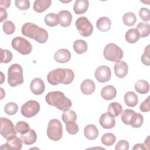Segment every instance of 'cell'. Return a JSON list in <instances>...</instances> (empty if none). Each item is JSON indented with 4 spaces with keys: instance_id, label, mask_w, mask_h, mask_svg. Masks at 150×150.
Wrapping results in <instances>:
<instances>
[{
    "instance_id": "obj_44",
    "label": "cell",
    "mask_w": 150,
    "mask_h": 150,
    "mask_svg": "<svg viewBox=\"0 0 150 150\" xmlns=\"http://www.w3.org/2000/svg\"><path fill=\"white\" fill-rule=\"evenodd\" d=\"M129 143L125 140L119 141L115 145L116 150H128L129 149Z\"/></svg>"
},
{
    "instance_id": "obj_50",
    "label": "cell",
    "mask_w": 150,
    "mask_h": 150,
    "mask_svg": "<svg viewBox=\"0 0 150 150\" xmlns=\"http://www.w3.org/2000/svg\"><path fill=\"white\" fill-rule=\"evenodd\" d=\"M146 149H149V136H148L146 139L145 140L144 143L143 144Z\"/></svg>"
},
{
    "instance_id": "obj_26",
    "label": "cell",
    "mask_w": 150,
    "mask_h": 150,
    "mask_svg": "<svg viewBox=\"0 0 150 150\" xmlns=\"http://www.w3.org/2000/svg\"><path fill=\"white\" fill-rule=\"evenodd\" d=\"M124 99L126 105L130 107L136 106L138 103V97L137 95L132 91L127 92L124 95Z\"/></svg>"
},
{
    "instance_id": "obj_2",
    "label": "cell",
    "mask_w": 150,
    "mask_h": 150,
    "mask_svg": "<svg viewBox=\"0 0 150 150\" xmlns=\"http://www.w3.org/2000/svg\"><path fill=\"white\" fill-rule=\"evenodd\" d=\"M21 32L25 36L33 39L39 43H45L48 39L47 32L33 23H24L22 27Z\"/></svg>"
},
{
    "instance_id": "obj_8",
    "label": "cell",
    "mask_w": 150,
    "mask_h": 150,
    "mask_svg": "<svg viewBox=\"0 0 150 150\" xmlns=\"http://www.w3.org/2000/svg\"><path fill=\"white\" fill-rule=\"evenodd\" d=\"M16 130L11 120L6 118H1V134L6 139L16 137Z\"/></svg>"
},
{
    "instance_id": "obj_20",
    "label": "cell",
    "mask_w": 150,
    "mask_h": 150,
    "mask_svg": "<svg viewBox=\"0 0 150 150\" xmlns=\"http://www.w3.org/2000/svg\"><path fill=\"white\" fill-rule=\"evenodd\" d=\"M89 2L87 0H76L73 6V11L77 15L85 13L88 8Z\"/></svg>"
},
{
    "instance_id": "obj_38",
    "label": "cell",
    "mask_w": 150,
    "mask_h": 150,
    "mask_svg": "<svg viewBox=\"0 0 150 150\" xmlns=\"http://www.w3.org/2000/svg\"><path fill=\"white\" fill-rule=\"evenodd\" d=\"M2 29L6 35H12L15 30V26L12 21H6L3 23Z\"/></svg>"
},
{
    "instance_id": "obj_47",
    "label": "cell",
    "mask_w": 150,
    "mask_h": 150,
    "mask_svg": "<svg viewBox=\"0 0 150 150\" xmlns=\"http://www.w3.org/2000/svg\"><path fill=\"white\" fill-rule=\"evenodd\" d=\"M0 17H1V19H0L1 22H2L4 21L8 17V14L5 8L0 7Z\"/></svg>"
},
{
    "instance_id": "obj_11",
    "label": "cell",
    "mask_w": 150,
    "mask_h": 150,
    "mask_svg": "<svg viewBox=\"0 0 150 150\" xmlns=\"http://www.w3.org/2000/svg\"><path fill=\"white\" fill-rule=\"evenodd\" d=\"M94 75L96 80L98 82L105 83L109 81L111 79V70L107 66H100L96 70Z\"/></svg>"
},
{
    "instance_id": "obj_28",
    "label": "cell",
    "mask_w": 150,
    "mask_h": 150,
    "mask_svg": "<svg viewBox=\"0 0 150 150\" xmlns=\"http://www.w3.org/2000/svg\"><path fill=\"white\" fill-rule=\"evenodd\" d=\"M107 112L114 117H118L122 111V105L117 102L110 103L107 108Z\"/></svg>"
},
{
    "instance_id": "obj_34",
    "label": "cell",
    "mask_w": 150,
    "mask_h": 150,
    "mask_svg": "<svg viewBox=\"0 0 150 150\" xmlns=\"http://www.w3.org/2000/svg\"><path fill=\"white\" fill-rule=\"evenodd\" d=\"M115 140H116L115 136L114 135V134L111 132L105 133L103 134L101 138L102 144L108 146L112 145L115 142Z\"/></svg>"
},
{
    "instance_id": "obj_42",
    "label": "cell",
    "mask_w": 150,
    "mask_h": 150,
    "mask_svg": "<svg viewBox=\"0 0 150 150\" xmlns=\"http://www.w3.org/2000/svg\"><path fill=\"white\" fill-rule=\"evenodd\" d=\"M15 6L20 10H27L30 7V2L28 0H16L15 1Z\"/></svg>"
},
{
    "instance_id": "obj_17",
    "label": "cell",
    "mask_w": 150,
    "mask_h": 150,
    "mask_svg": "<svg viewBox=\"0 0 150 150\" xmlns=\"http://www.w3.org/2000/svg\"><path fill=\"white\" fill-rule=\"evenodd\" d=\"M137 116V112L131 109H126L122 111L121 119L124 124L131 125Z\"/></svg>"
},
{
    "instance_id": "obj_36",
    "label": "cell",
    "mask_w": 150,
    "mask_h": 150,
    "mask_svg": "<svg viewBox=\"0 0 150 150\" xmlns=\"http://www.w3.org/2000/svg\"><path fill=\"white\" fill-rule=\"evenodd\" d=\"M16 131L21 134H24L30 130L29 125L25 121H20L18 122L15 125Z\"/></svg>"
},
{
    "instance_id": "obj_33",
    "label": "cell",
    "mask_w": 150,
    "mask_h": 150,
    "mask_svg": "<svg viewBox=\"0 0 150 150\" xmlns=\"http://www.w3.org/2000/svg\"><path fill=\"white\" fill-rule=\"evenodd\" d=\"M122 21L124 25L128 26H134L137 21V18L133 12H127L122 17Z\"/></svg>"
},
{
    "instance_id": "obj_39",
    "label": "cell",
    "mask_w": 150,
    "mask_h": 150,
    "mask_svg": "<svg viewBox=\"0 0 150 150\" xmlns=\"http://www.w3.org/2000/svg\"><path fill=\"white\" fill-rule=\"evenodd\" d=\"M1 63H8L12 59V53L8 50L1 49Z\"/></svg>"
},
{
    "instance_id": "obj_6",
    "label": "cell",
    "mask_w": 150,
    "mask_h": 150,
    "mask_svg": "<svg viewBox=\"0 0 150 150\" xmlns=\"http://www.w3.org/2000/svg\"><path fill=\"white\" fill-rule=\"evenodd\" d=\"M47 135L52 141H57L62 137V125L57 119H52L49 121L47 129Z\"/></svg>"
},
{
    "instance_id": "obj_10",
    "label": "cell",
    "mask_w": 150,
    "mask_h": 150,
    "mask_svg": "<svg viewBox=\"0 0 150 150\" xmlns=\"http://www.w3.org/2000/svg\"><path fill=\"white\" fill-rule=\"evenodd\" d=\"M76 26L80 34L84 37L90 36L93 31V26L87 18L81 16L76 21Z\"/></svg>"
},
{
    "instance_id": "obj_31",
    "label": "cell",
    "mask_w": 150,
    "mask_h": 150,
    "mask_svg": "<svg viewBox=\"0 0 150 150\" xmlns=\"http://www.w3.org/2000/svg\"><path fill=\"white\" fill-rule=\"evenodd\" d=\"M73 49L77 54H83L85 53L87 50V43L82 40L78 39L74 42L73 43Z\"/></svg>"
},
{
    "instance_id": "obj_13",
    "label": "cell",
    "mask_w": 150,
    "mask_h": 150,
    "mask_svg": "<svg viewBox=\"0 0 150 150\" xmlns=\"http://www.w3.org/2000/svg\"><path fill=\"white\" fill-rule=\"evenodd\" d=\"M22 142L21 138L15 137L12 139H8L6 142L1 146V149L21 150L22 147Z\"/></svg>"
},
{
    "instance_id": "obj_48",
    "label": "cell",
    "mask_w": 150,
    "mask_h": 150,
    "mask_svg": "<svg viewBox=\"0 0 150 150\" xmlns=\"http://www.w3.org/2000/svg\"><path fill=\"white\" fill-rule=\"evenodd\" d=\"M11 5L10 0H1L0 1V5L1 7H4L5 8H8Z\"/></svg>"
},
{
    "instance_id": "obj_41",
    "label": "cell",
    "mask_w": 150,
    "mask_h": 150,
    "mask_svg": "<svg viewBox=\"0 0 150 150\" xmlns=\"http://www.w3.org/2000/svg\"><path fill=\"white\" fill-rule=\"evenodd\" d=\"M150 45H148L144 49V52L141 56V62L145 66H149L150 64V53H149Z\"/></svg>"
},
{
    "instance_id": "obj_35",
    "label": "cell",
    "mask_w": 150,
    "mask_h": 150,
    "mask_svg": "<svg viewBox=\"0 0 150 150\" xmlns=\"http://www.w3.org/2000/svg\"><path fill=\"white\" fill-rule=\"evenodd\" d=\"M62 118L64 123L69 121H76L77 120V114L73 110H67L63 112Z\"/></svg>"
},
{
    "instance_id": "obj_46",
    "label": "cell",
    "mask_w": 150,
    "mask_h": 150,
    "mask_svg": "<svg viewBox=\"0 0 150 150\" xmlns=\"http://www.w3.org/2000/svg\"><path fill=\"white\" fill-rule=\"evenodd\" d=\"M139 109L142 112H148L150 110V102H149V96L147 97L146 100L142 102L140 105Z\"/></svg>"
},
{
    "instance_id": "obj_29",
    "label": "cell",
    "mask_w": 150,
    "mask_h": 150,
    "mask_svg": "<svg viewBox=\"0 0 150 150\" xmlns=\"http://www.w3.org/2000/svg\"><path fill=\"white\" fill-rule=\"evenodd\" d=\"M45 22L46 25L54 27L60 23V19L57 15L54 13H50L45 16Z\"/></svg>"
},
{
    "instance_id": "obj_12",
    "label": "cell",
    "mask_w": 150,
    "mask_h": 150,
    "mask_svg": "<svg viewBox=\"0 0 150 150\" xmlns=\"http://www.w3.org/2000/svg\"><path fill=\"white\" fill-rule=\"evenodd\" d=\"M30 88L33 94L35 95H40L45 91V83L41 79L38 77L35 78L30 83Z\"/></svg>"
},
{
    "instance_id": "obj_32",
    "label": "cell",
    "mask_w": 150,
    "mask_h": 150,
    "mask_svg": "<svg viewBox=\"0 0 150 150\" xmlns=\"http://www.w3.org/2000/svg\"><path fill=\"white\" fill-rule=\"evenodd\" d=\"M137 29L139 32L141 38H145L149 35L150 26L148 23L139 22L137 25Z\"/></svg>"
},
{
    "instance_id": "obj_49",
    "label": "cell",
    "mask_w": 150,
    "mask_h": 150,
    "mask_svg": "<svg viewBox=\"0 0 150 150\" xmlns=\"http://www.w3.org/2000/svg\"><path fill=\"white\" fill-rule=\"evenodd\" d=\"M132 149L135 150V149H146L143 144H137L134 145Z\"/></svg>"
},
{
    "instance_id": "obj_45",
    "label": "cell",
    "mask_w": 150,
    "mask_h": 150,
    "mask_svg": "<svg viewBox=\"0 0 150 150\" xmlns=\"http://www.w3.org/2000/svg\"><path fill=\"white\" fill-rule=\"evenodd\" d=\"M143 121H144V118L142 114H139V113H137L136 118L134 121V122L132 123V124L131 125V127H132L133 128H139L143 123Z\"/></svg>"
},
{
    "instance_id": "obj_22",
    "label": "cell",
    "mask_w": 150,
    "mask_h": 150,
    "mask_svg": "<svg viewBox=\"0 0 150 150\" xmlns=\"http://www.w3.org/2000/svg\"><path fill=\"white\" fill-rule=\"evenodd\" d=\"M96 88L94 82L90 79L84 80L80 85V89L81 92L86 95H90L92 94Z\"/></svg>"
},
{
    "instance_id": "obj_25",
    "label": "cell",
    "mask_w": 150,
    "mask_h": 150,
    "mask_svg": "<svg viewBox=\"0 0 150 150\" xmlns=\"http://www.w3.org/2000/svg\"><path fill=\"white\" fill-rule=\"evenodd\" d=\"M21 138L24 144L30 145L36 142L37 135L35 130L30 129V130L26 134H21Z\"/></svg>"
},
{
    "instance_id": "obj_43",
    "label": "cell",
    "mask_w": 150,
    "mask_h": 150,
    "mask_svg": "<svg viewBox=\"0 0 150 150\" xmlns=\"http://www.w3.org/2000/svg\"><path fill=\"white\" fill-rule=\"evenodd\" d=\"M139 15L144 21L145 22L149 21L150 19L149 9L146 8H141L139 11Z\"/></svg>"
},
{
    "instance_id": "obj_16",
    "label": "cell",
    "mask_w": 150,
    "mask_h": 150,
    "mask_svg": "<svg viewBox=\"0 0 150 150\" xmlns=\"http://www.w3.org/2000/svg\"><path fill=\"white\" fill-rule=\"evenodd\" d=\"M114 70L117 77L119 78H124L128 73V66L125 62L120 61L115 64Z\"/></svg>"
},
{
    "instance_id": "obj_37",
    "label": "cell",
    "mask_w": 150,
    "mask_h": 150,
    "mask_svg": "<svg viewBox=\"0 0 150 150\" xmlns=\"http://www.w3.org/2000/svg\"><path fill=\"white\" fill-rule=\"evenodd\" d=\"M18 110V105L13 102L7 103L4 107V111L6 114L9 115L15 114Z\"/></svg>"
},
{
    "instance_id": "obj_3",
    "label": "cell",
    "mask_w": 150,
    "mask_h": 150,
    "mask_svg": "<svg viewBox=\"0 0 150 150\" xmlns=\"http://www.w3.org/2000/svg\"><path fill=\"white\" fill-rule=\"evenodd\" d=\"M46 102L50 105L54 106L61 111H67L71 107L70 100L65 97L64 93L60 91H50L45 97Z\"/></svg>"
},
{
    "instance_id": "obj_21",
    "label": "cell",
    "mask_w": 150,
    "mask_h": 150,
    "mask_svg": "<svg viewBox=\"0 0 150 150\" xmlns=\"http://www.w3.org/2000/svg\"><path fill=\"white\" fill-rule=\"evenodd\" d=\"M84 134L87 139L89 140H94L97 138L99 132L96 125L93 124H88L84 128Z\"/></svg>"
},
{
    "instance_id": "obj_1",
    "label": "cell",
    "mask_w": 150,
    "mask_h": 150,
    "mask_svg": "<svg viewBox=\"0 0 150 150\" xmlns=\"http://www.w3.org/2000/svg\"><path fill=\"white\" fill-rule=\"evenodd\" d=\"M74 77V72L71 69L58 68L49 72L47 75V80L50 84L53 86L60 83L67 85L73 81Z\"/></svg>"
},
{
    "instance_id": "obj_30",
    "label": "cell",
    "mask_w": 150,
    "mask_h": 150,
    "mask_svg": "<svg viewBox=\"0 0 150 150\" xmlns=\"http://www.w3.org/2000/svg\"><path fill=\"white\" fill-rule=\"evenodd\" d=\"M135 90L139 94H146L149 90V83L144 80H139L135 84Z\"/></svg>"
},
{
    "instance_id": "obj_24",
    "label": "cell",
    "mask_w": 150,
    "mask_h": 150,
    "mask_svg": "<svg viewBox=\"0 0 150 150\" xmlns=\"http://www.w3.org/2000/svg\"><path fill=\"white\" fill-rule=\"evenodd\" d=\"M97 28L101 32H107L109 30L111 26L110 19L106 16L100 18L96 22Z\"/></svg>"
},
{
    "instance_id": "obj_5",
    "label": "cell",
    "mask_w": 150,
    "mask_h": 150,
    "mask_svg": "<svg viewBox=\"0 0 150 150\" xmlns=\"http://www.w3.org/2000/svg\"><path fill=\"white\" fill-rule=\"evenodd\" d=\"M103 54L106 60L117 63L122 58L123 51L115 43H109L104 47Z\"/></svg>"
},
{
    "instance_id": "obj_9",
    "label": "cell",
    "mask_w": 150,
    "mask_h": 150,
    "mask_svg": "<svg viewBox=\"0 0 150 150\" xmlns=\"http://www.w3.org/2000/svg\"><path fill=\"white\" fill-rule=\"evenodd\" d=\"M40 108V106L38 101L30 100L22 105L21 112L25 117L32 118L39 112Z\"/></svg>"
},
{
    "instance_id": "obj_23",
    "label": "cell",
    "mask_w": 150,
    "mask_h": 150,
    "mask_svg": "<svg viewBox=\"0 0 150 150\" xmlns=\"http://www.w3.org/2000/svg\"><path fill=\"white\" fill-rule=\"evenodd\" d=\"M52 4L50 0H36L33 3V9L38 13H42L49 8Z\"/></svg>"
},
{
    "instance_id": "obj_14",
    "label": "cell",
    "mask_w": 150,
    "mask_h": 150,
    "mask_svg": "<svg viewBox=\"0 0 150 150\" xmlns=\"http://www.w3.org/2000/svg\"><path fill=\"white\" fill-rule=\"evenodd\" d=\"M99 122L103 128L105 129H111L115 126V120L114 117L110 114L105 112L101 115Z\"/></svg>"
},
{
    "instance_id": "obj_18",
    "label": "cell",
    "mask_w": 150,
    "mask_h": 150,
    "mask_svg": "<svg viewBox=\"0 0 150 150\" xmlns=\"http://www.w3.org/2000/svg\"><path fill=\"white\" fill-rule=\"evenodd\" d=\"M116 95L117 90L115 88L111 85L106 86L101 90V96L102 98L105 100H112L115 98Z\"/></svg>"
},
{
    "instance_id": "obj_15",
    "label": "cell",
    "mask_w": 150,
    "mask_h": 150,
    "mask_svg": "<svg viewBox=\"0 0 150 150\" xmlns=\"http://www.w3.org/2000/svg\"><path fill=\"white\" fill-rule=\"evenodd\" d=\"M70 58L71 53L66 49H59L54 54V59L55 61L60 63H67L70 60Z\"/></svg>"
},
{
    "instance_id": "obj_27",
    "label": "cell",
    "mask_w": 150,
    "mask_h": 150,
    "mask_svg": "<svg viewBox=\"0 0 150 150\" xmlns=\"http://www.w3.org/2000/svg\"><path fill=\"white\" fill-rule=\"evenodd\" d=\"M125 40L129 43H134L137 42L141 38L138 30L135 28H132L128 30L125 33Z\"/></svg>"
},
{
    "instance_id": "obj_19",
    "label": "cell",
    "mask_w": 150,
    "mask_h": 150,
    "mask_svg": "<svg viewBox=\"0 0 150 150\" xmlns=\"http://www.w3.org/2000/svg\"><path fill=\"white\" fill-rule=\"evenodd\" d=\"M58 16L60 19V25L62 27H68L70 25L72 21V15L66 10H63L59 12Z\"/></svg>"
},
{
    "instance_id": "obj_40",
    "label": "cell",
    "mask_w": 150,
    "mask_h": 150,
    "mask_svg": "<svg viewBox=\"0 0 150 150\" xmlns=\"http://www.w3.org/2000/svg\"><path fill=\"white\" fill-rule=\"evenodd\" d=\"M65 124L66 130L69 134L74 135L78 132L79 128L75 121H69Z\"/></svg>"
},
{
    "instance_id": "obj_4",
    "label": "cell",
    "mask_w": 150,
    "mask_h": 150,
    "mask_svg": "<svg viewBox=\"0 0 150 150\" xmlns=\"http://www.w3.org/2000/svg\"><path fill=\"white\" fill-rule=\"evenodd\" d=\"M23 69L17 63L12 64L8 71V83L11 87H16L23 83Z\"/></svg>"
},
{
    "instance_id": "obj_7",
    "label": "cell",
    "mask_w": 150,
    "mask_h": 150,
    "mask_svg": "<svg viewBox=\"0 0 150 150\" xmlns=\"http://www.w3.org/2000/svg\"><path fill=\"white\" fill-rule=\"evenodd\" d=\"M11 45L15 50L23 55L28 54L32 50L31 43L26 39L20 36L14 38L11 42Z\"/></svg>"
}]
</instances>
